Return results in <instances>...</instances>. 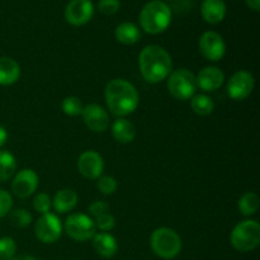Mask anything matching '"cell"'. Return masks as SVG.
<instances>
[{
  "label": "cell",
  "instance_id": "6da1fadb",
  "mask_svg": "<svg viewBox=\"0 0 260 260\" xmlns=\"http://www.w3.org/2000/svg\"><path fill=\"white\" fill-rule=\"evenodd\" d=\"M104 99L112 114L118 118L134 113L140 103V95L134 84L126 79H113L106 85Z\"/></svg>",
  "mask_w": 260,
  "mask_h": 260
},
{
  "label": "cell",
  "instance_id": "7a4b0ae2",
  "mask_svg": "<svg viewBox=\"0 0 260 260\" xmlns=\"http://www.w3.org/2000/svg\"><path fill=\"white\" fill-rule=\"evenodd\" d=\"M139 66L142 78L147 83L157 84L168 79L172 73L173 62L169 52L164 47L149 45L140 52Z\"/></svg>",
  "mask_w": 260,
  "mask_h": 260
},
{
  "label": "cell",
  "instance_id": "3957f363",
  "mask_svg": "<svg viewBox=\"0 0 260 260\" xmlns=\"http://www.w3.org/2000/svg\"><path fill=\"white\" fill-rule=\"evenodd\" d=\"M140 25L149 35H160L168 29L172 22V9L161 0H152L140 12Z\"/></svg>",
  "mask_w": 260,
  "mask_h": 260
},
{
  "label": "cell",
  "instance_id": "277c9868",
  "mask_svg": "<svg viewBox=\"0 0 260 260\" xmlns=\"http://www.w3.org/2000/svg\"><path fill=\"white\" fill-rule=\"evenodd\" d=\"M150 245L155 255L170 260L179 255L183 244L177 231L169 228H159L152 231L150 236Z\"/></svg>",
  "mask_w": 260,
  "mask_h": 260
},
{
  "label": "cell",
  "instance_id": "5b68a950",
  "mask_svg": "<svg viewBox=\"0 0 260 260\" xmlns=\"http://www.w3.org/2000/svg\"><path fill=\"white\" fill-rule=\"evenodd\" d=\"M230 243L235 250L248 253L260 244V225L255 220H244L233 229Z\"/></svg>",
  "mask_w": 260,
  "mask_h": 260
},
{
  "label": "cell",
  "instance_id": "8992f818",
  "mask_svg": "<svg viewBox=\"0 0 260 260\" xmlns=\"http://www.w3.org/2000/svg\"><path fill=\"white\" fill-rule=\"evenodd\" d=\"M196 75L188 69L182 68L172 71L168 76V90L177 101H189L197 91Z\"/></svg>",
  "mask_w": 260,
  "mask_h": 260
},
{
  "label": "cell",
  "instance_id": "52a82bcc",
  "mask_svg": "<svg viewBox=\"0 0 260 260\" xmlns=\"http://www.w3.org/2000/svg\"><path fill=\"white\" fill-rule=\"evenodd\" d=\"M63 229H65L69 238L78 241V243L90 240L96 234L94 220L85 213H71V215H69L65 220V223H63Z\"/></svg>",
  "mask_w": 260,
  "mask_h": 260
},
{
  "label": "cell",
  "instance_id": "ba28073f",
  "mask_svg": "<svg viewBox=\"0 0 260 260\" xmlns=\"http://www.w3.org/2000/svg\"><path fill=\"white\" fill-rule=\"evenodd\" d=\"M63 226L60 217L55 213H45L38 218L35 226L36 238L43 244H53L62 235Z\"/></svg>",
  "mask_w": 260,
  "mask_h": 260
},
{
  "label": "cell",
  "instance_id": "9c48e42d",
  "mask_svg": "<svg viewBox=\"0 0 260 260\" xmlns=\"http://www.w3.org/2000/svg\"><path fill=\"white\" fill-rule=\"evenodd\" d=\"M255 80L254 76L246 70H239L228 81L226 91L233 101L241 102L248 98L254 90Z\"/></svg>",
  "mask_w": 260,
  "mask_h": 260
},
{
  "label": "cell",
  "instance_id": "30bf717a",
  "mask_svg": "<svg viewBox=\"0 0 260 260\" xmlns=\"http://www.w3.org/2000/svg\"><path fill=\"white\" fill-rule=\"evenodd\" d=\"M200 52L208 61H220L225 56L226 43L222 36L215 30H207L200 38Z\"/></svg>",
  "mask_w": 260,
  "mask_h": 260
},
{
  "label": "cell",
  "instance_id": "8fae6325",
  "mask_svg": "<svg viewBox=\"0 0 260 260\" xmlns=\"http://www.w3.org/2000/svg\"><path fill=\"white\" fill-rule=\"evenodd\" d=\"M94 14V5L91 0H71L65 8V19L71 25L80 27L90 22Z\"/></svg>",
  "mask_w": 260,
  "mask_h": 260
},
{
  "label": "cell",
  "instance_id": "7c38bea8",
  "mask_svg": "<svg viewBox=\"0 0 260 260\" xmlns=\"http://www.w3.org/2000/svg\"><path fill=\"white\" fill-rule=\"evenodd\" d=\"M81 116H83V121L85 126L93 132H99V134L106 132L108 129L109 123H111L108 112L103 107L95 103L88 104L86 107H84Z\"/></svg>",
  "mask_w": 260,
  "mask_h": 260
},
{
  "label": "cell",
  "instance_id": "4fadbf2b",
  "mask_svg": "<svg viewBox=\"0 0 260 260\" xmlns=\"http://www.w3.org/2000/svg\"><path fill=\"white\" fill-rule=\"evenodd\" d=\"M38 184H40V179H38L37 173L32 169H23L18 172L13 179V194L24 200V198L30 197L37 190Z\"/></svg>",
  "mask_w": 260,
  "mask_h": 260
},
{
  "label": "cell",
  "instance_id": "5bb4252c",
  "mask_svg": "<svg viewBox=\"0 0 260 260\" xmlns=\"http://www.w3.org/2000/svg\"><path fill=\"white\" fill-rule=\"evenodd\" d=\"M78 170L86 179H98L104 170L103 157L94 150L84 151L78 159Z\"/></svg>",
  "mask_w": 260,
  "mask_h": 260
},
{
  "label": "cell",
  "instance_id": "9a60e30c",
  "mask_svg": "<svg viewBox=\"0 0 260 260\" xmlns=\"http://www.w3.org/2000/svg\"><path fill=\"white\" fill-rule=\"evenodd\" d=\"M197 86L203 91H215L221 88L225 81V74L220 68L206 66L196 75Z\"/></svg>",
  "mask_w": 260,
  "mask_h": 260
},
{
  "label": "cell",
  "instance_id": "2e32d148",
  "mask_svg": "<svg viewBox=\"0 0 260 260\" xmlns=\"http://www.w3.org/2000/svg\"><path fill=\"white\" fill-rule=\"evenodd\" d=\"M93 248L98 255L103 258H112L118 251V243L116 238L108 233H99L93 236Z\"/></svg>",
  "mask_w": 260,
  "mask_h": 260
},
{
  "label": "cell",
  "instance_id": "e0dca14e",
  "mask_svg": "<svg viewBox=\"0 0 260 260\" xmlns=\"http://www.w3.org/2000/svg\"><path fill=\"white\" fill-rule=\"evenodd\" d=\"M203 19L210 24H217L225 19L226 4L223 0H205L201 5Z\"/></svg>",
  "mask_w": 260,
  "mask_h": 260
},
{
  "label": "cell",
  "instance_id": "ac0fdd59",
  "mask_svg": "<svg viewBox=\"0 0 260 260\" xmlns=\"http://www.w3.org/2000/svg\"><path fill=\"white\" fill-rule=\"evenodd\" d=\"M20 78L19 63L12 57L0 56V85L9 86L17 83Z\"/></svg>",
  "mask_w": 260,
  "mask_h": 260
},
{
  "label": "cell",
  "instance_id": "d6986e66",
  "mask_svg": "<svg viewBox=\"0 0 260 260\" xmlns=\"http://www.w3.org/2000/svg\"><path fill=\"white\" fill-rule=\"evenodd\" d=\"M78 205V194L74 189L70 188H63L60 189L52 200V207L58 213L71 212Z\"/></svg>",
  "mask_w": 260,
  "mask_h": 260
},
{
  "label": "cell",
  "instance_id": "ffe728a7",
  "mask_svg": "<svg viewBox=\"0 0 260 260\" xmlns=\"http://www.w3.org/2000/svg\"><path fill=\"white\" fill-rule=\"evenodd\" d=\"M112 135L119 144H131L136 137V127L126 118H117L112 124Z\"/></svg>",
  "mask_w": 260,
  "mask_h": 260
},
{
  "label": "cell",
  "instance_id": "44dd1931",
  "mask_svg": "<svg viewBox=\"0 0 260 260\" xmlns=\"http://www.w3.org/2000/svg\"><path fill=\"white\" fill-rule=\"evenodd\" d=\"M116 40L122 45H135L141 40V30L135 23L123 22L117 25L114 30Z\"/></svg>",
  "mask_w": 260,
  "mask_h": 260
},
{
  "label": "cell",
  "instance_id": "7402d4cb",
  "mask_svg": "<svg viewBox=\"0 0 260 260\" xmlns=\"http://www.w3.org/2000/svg\"><path fill=\"white\" fill-rule=\"evenodd\" d=\"M190 101V108L197 116H210L215 109V102L207 94H194Z\"/></svg>",
  "mask_w": 260,
  "mask_h": 260
},
{
  "label": "cell",
  "instance_id": "603a6c76",
  "mask_svg": "<svg viewBox=\"0 0 260 260\" xmlns=\"http://www.w3.org/2000/svg\"><path fill=\"white\" fill-rule=\"evenodd\" d=\"M17 170V159L7 150H0V183L9 180Z\"/></svg>",
  "mask_w": 260,
  "mask_h": 260
},
{
  "label": "cell",
  "instance_id": "cb8c5ba5",
  "mask_svg": "<svg viewBox=\"0 0 260 260\" xmlns=\"http://www.w3.org/2000/svg\"><path fill=\"white\" fill-rule=\"evenodd\" d=\"M260 200L258 194L254 192H246L240 197L238 203L239 211L244 216H253L258 212Z\"/></svg>",
  "mask_w": 260,
  "mask_h": 260
},
{
  "label": "cell",
  "instance_id": "d4e9b609",
  "mask_svg": "<svg viewBox=\"0 0 260 260\" xmlns=\"http://www.w3.org/2000/svg\"><path fill=\"white\" fill-rule=\"evenodd\" d=\"M61 109H62V112L66 116L76 117L80 116L84 109V106L81 99L78 98V96H66L62 101V103H61Z\"/></svg>",
  "mask_w": 260,
  "mask_h": 260
},
{
  "label": "cell",
  "instance_id": "484cf974",
  "mask_svg": "<svg viewBox=\"0 0 260 260\" xmlns=\"http://www.w3.org/2000/svg\"><path fill=\"white\" fill-rule=\"evenodd\" d=\"M9 220L10 223L15 228H25L32 223L33 217L29 211L24 210V208H15L9 212Z\"/></svg>",
  "mask_w": 260,
  "mask_h": 260
},
{
  "label": "cell",
  "instance_id": "4316f807",
  "mask_svg": "<svg viewBox=\"0 0 260 260\" xmlns=\"http://www.w3.org/2000/svg\"><path fill=\"white\" fill-rule=\"evenodd\" d=\"M96 182V187H98L99 192L104 196H111L118 188V183H117L116 178L111 177V175H101Z\"/></svg>",
  "mask_w": 260,
  "mask_h": 260
},
{
  "label": "cell",
  "instance_id": "83f0119b",
  "mask_svg": "<svg viewBox=\"0 0 260 260\" xmlns=\"http://www.w3.org/2000/svg\"><path fill=\"white\" fill-rule=\"evenodd\" d=\"M17 253V244L12 238L0 239V260H10L15 256Z\"/></svg>",
  "mask_w": 260,
  "mask_h": 260
},
{
  "label": "cell",
  "instance_id": "f1b7e54d",
  "mask_svg": "<svg viewBox=\"0 0 260 260\" xmlns=\"http://www.w3.org/2000/svg\"><path fill=\"white\" fill-rule=\"evenodd\" d=\"M51 207H52V200L46 193H38L33 200V208L41 215L50 212Z\"/></svg>",
  "mask_w": 260,
  "mask_h": 260
},
{
  "label": "cell",
  "instance_id": "f546056e",
  "mask_svg": "<svg viewBox=\"0 0 260 260\" xmlns=\"http://www.w3.org/2000/svg\"><path fill=\"white\" fill-rule=\"evenodd\" d=\"M94 225H95V229H99L102 233H108V231L113 230L116 226V218L109 212L104 213L94 220Z\"/></svg>",
  "mask_w": 260,
  "mask_h": 260
},
{
  "label": "cell",
  "instance_id": "4dcf8cb0",
  "mask_svg": "<svg viewBox=\"0 0 260 260\" xmlns=\"http://www.w3.org/2000/svg\"><path fill=\"white\" fill-rule=\"evenodd\" d=\"M119 0H99L98 10L104 15H113L119 10Z\"/></svg>",
  "mask_w": 260,
  "mask_h": 260
},
{
  "label": "cell",
  "instance_id": "1f68e13d",
  "mask_svg": "<svg viewBox=\"0 0 260 260\" xmlns=\"http://www.w3.org/2000/svg\"><path fill=\"white\" fill-rule=\"evenodd\" d=\"M13 207V197L9 192L0 189V218L9 215Z\"/></svg>",
  "mask_w": 260,
  "mask_h": 260
},
{
  "label": "cell",
  "instance_id": "d6a6232c",
  "mask_svg": "<svg viewBox=\"0 0 260 260\" xmlns=\"http://www.w3.org/2000/svg\"><path fill=\"white\" fill-rule=\"evenodd\" d=\"M108 212H109V206L108 203H106L104 201H94V202L89 206V215L94 218L99 217V216Z\"/></svg>",
  "mask_w": 260,
  "mask_h": 260
},
{
  "label": "cell",
  "instance_id": "836d02e7",
  "mask_svg": "<svg viewBox=\"0 0 260 260\" xmlns=\"http://www.w3.org/2000/svg\"><path fill=\"white\" fill-rule=\"evenodd\" d=\"M7 140H8L7 129H5L4 127H3L2 124H0V149H2V147L4 146L5 142H7Z\"/></svg>",
  "mask_w": 260,
  "mask_h": 260
},
{
  "label": "cell",
  "instance_id": "e575fe53",
  "mask_svg": "<svg viewBox=\"0 0 260 260\" xmlns=\"http://www.w3.org/2000/svg\"><path fill=\"white\" fill-rule=\"evenodd\" d=\"M246 5H248L250 9H253L254 12H259L260 9V3L259 0H245Z\"/></svg>",
  "mask_w": 260,
  "mask_h": 260
},
{
  "label": "cell",
  "instance_id": "d590c367",
  "mask_svg": "<svg viewBox=\"0 0 260 260\" xmlns=\"http://www.w3.org/2000/svg\"><path fill=\"white\" fill-rule=\"evenodd\" d=\"M10 260H36V259L30 255H19V256H14V258Z\"/></svg>",
  "mask_w": 260,
  "mask_h": 260
}]
</instances>
